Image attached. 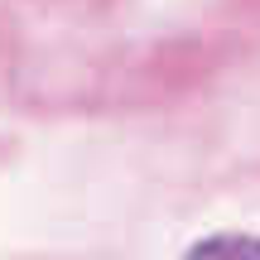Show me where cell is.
<instances>
[{
  "mask_svg": "<svg viewBox=\"0 0 260 260\" xmlns=\"http://www.w3.org/2000/svg\"><path fill=\"white\" fill-rule=\"evenodd\" d=\"M183 260H260V236L217 232V236H207V241H198Z\"/></svg>",
  "mask_w": 260,
  "mask_h": 260,
  "instance_id": "1",
  "label": "cell"
}]
</instances>
